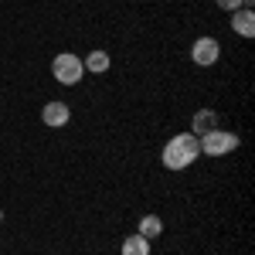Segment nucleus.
<instances>
[{
  "instance_id": "39448f33",
  "label": "nucleus",
  "mask_w": 255,
  "mask_h": 255,
  "mask_svg": "<svg viewBox=\"0 0 255 255\" xmlns=\"http://www.w3.org/2000/svg\"><path fill=\"white\" fill-rule=\"evenodd\" d=\"M41 119H44V126H51V129H61V126H68V119H72V109H68V102H61V99H51V102H44V109H41Z\"/></svg>"
},
{
  "instance_id": "f8f14e48",
  "label": "nucleus",
  "mask_w": 255,
  "mask_h": 255,
  "mask_svg": "<svg viewBox=\"0 0 255 255\" xmlns=\"http://www.w3.org/2000/svg\"><path fill=\"white\" fill-rule=\"evenodd\" d=\"M0 221H3V211H0Z\"/></svg>"
},
{
  "instance_id": "f257e3e1",
  "label": "nucleus",
  "mask_w": 255,
  "mask_h": 255,
  "mask_svg": "<svg viewBox=\"0 0 255 255\" xmlns=\"http://www.w3.org/2000/svg\"><path fill=\"white\" fill-rule=\"evenodd\" d=\"M197 157H201V143H197L194 133H177L174 139H167V146L160 153L167 170H187Z\"/></svg>"
},
{
  "instance_id": "20e7f679",
  "label": "nucleus",
  "mask_w": 255,
  "mask_h": 255,
  "mask_svg": "<svg viewBox=\"0 0 255 255\" xmlns=\"http://www.w3.org/2000/svg\"><path fill=\"white\" fill-rule=\"evenodd\" d=\"M191 58H194V65H201V68H211V65L221 58L218 38H197L194 44H191Z\"/></svg>"
},
{
  "instance_id": "6e6552de",
  "label": "nucleus",
  "mask_w": 255,
  "mask_h": 255,
  "mask_svg": "<svg viewBox=\"0 0 255 255\" xmlns=\"http://www.w3.org/2000/svg\"><path fill=\"white\" fill-rule=\"evenodd\" d=\"M211 129H218V113H211V109L194 113V119H191V133H194V136H204V133H211Z\"/></svg>"
},
{
  "instance_id": "1a4fd4ad",
  "label": "nucleus",
  "mask_w": 255,
  "mask_h": 255,
  "mask_svg": "<svg viewBox=\"0 0 255 255\" xmlns=\"http://www.w3.org/2000/svg\"><path fill=\"white\" fill-rule=\"evenodd\" d=\"M119 255H150V238H143V235L123 238V249H119Z\"/></svg>"
},
{
  "instance_id": "423d86ee",
  "label": "nucleus",
  "mask_w": 255,
  "mask_h": 255,
  "mask_svg": "<svg viewBox=\"0 0 255 255\" xmlns=\"http://www.w3.org/2000/svg\"><path fill=\"white\" fill-rule=\"evenodd\" d=\"M82 65H85V75H106L109 65H113V58H109L102 48H96V51H89V55L82 58Z\"/></svg>"
},
{
  "instance_id": "9b49d317",
  "label": "nucleus",
  "mask_w": 255,
  "mask_h": 255,
  "mask_svg": "<svg viewBox=\"0 0 255 255\" xmlns=\"http://www.w3.org/2000/svg\"><path fill=\"white\" fill-rule=\"evenodd\" d=\"M218 7H221V10H228V14H235L238 7H242V0H215Z\"/></svg>"
},
{
  "instance_id": "9d476101",
  "label": "nucleus",
  "mask_w": 255,
  "mask_h": 255,
  "mask_svg": "<svg viewBox=\"0 0 255 255\" xmlns=\"http://www.w3.org/2000/svg\"><path fill=\"white\" fill-rule=\"evenodd\" d=\"M160 232H163V221H160L157 215H143L139 218V232L136 235H143V238L153 242V238H160Z\"/></svg>"
},
{
  "instance_id": "7ed1b4c3",
  "label": "nucleus",
  "mask_w": 255,
  "mask_h": 255,
  "mask_svg": "<svg viewBox=\"0 0 255 255\" xmlns=\"http://www.w3.org/2000/svg\"><path fill=\"white\" fill-rule=\"evenodd\" d=\"M197 143H201V157H225V153L238 150V136L228 129H211V133L197 136Z\"/></svg>"
},
{
  "instance_id": "0eeeda50",
  "label": "nucleus",
  "mask_w": 255,
  "mask_h": 255,
  "mask_svg": "<svg viewBox=\"0 0 255 255\" xmlns=\"http://www.w3.org/2000/svg\"><path fill=\"white\" fill-rule=\"evenodd\" d=\"M232 31L242 34V38H252L255 34V14L249 7H238L235 14H232Z\"/></svg>"
},
{
  "instance_id": "f03ea898",
  "label": "nucleus",
  "mask_w": 255,
  "mask_h": 255,
  "mask_svg": "<svg viewBox=\"0 0 255 255\" xmlns=\"http://www.w3.org/2000/svg\"><path fill=\"white\" fill-rule=\"evenodd\" d=\"M51 75H55V82H61V85H79V82L85 79V65H82L79 55L61 51V55H55V61H51Z\"/></svg>"
}]
</instances>
